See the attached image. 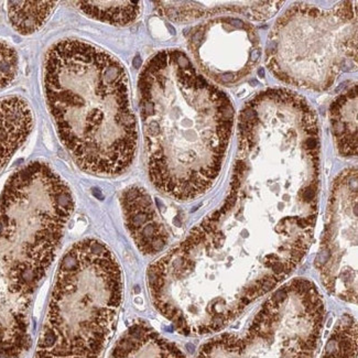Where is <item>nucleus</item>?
Segmentation results:
<instances>
[{
    "instance_id": "obj_1",
    "label": "nucleus",
    "mask_w": 358,
    "mask_h": 358,
    "mask_svg": "<svg viewBox=\"0 0 358 358\" xmlns=\"http://www.w3.org/2000/svg\"><path fill=\"white\" fill-rule=\"evenodd\" d=\"M221 208L149 267L153 306L178 332L210 334L273 292L309 250L319 212L320 130L303 97L269 89L239 115Z\"/></svg>"
},
{
    "instance_id": "obj_2",
    "label": "nucleus",
    "mask_w": 358,
    "mask_h": 358,
    "mask_svg": "<svg viewBox=\"0 0 358 358\" xmlns=\"http://www.w3.org/2000/svg\"><path fill=\"white\" fill-rule=\"evenodd\" d=\"M138 86L153 187L177 201L206 194L221 173L231 141V99L177 49L153 55Z\"/></svg>"
},
{
    "instance_id": "obj_3",
    "label": "nucleus",
    "mask_w": 358,
    "mask_h": 358,
    "mask_svg": "<svg viewBox=\"0 0 358 358\" xmlns=\"http://www.w3.org/2000/svg\"><path fill=\"white\" fill-rule=\"evenodd\" d=\"M45 97L57 134L83 171L101 177L131 166L138 143L125 69L113 55L80 40L50 48Z\"/></svg>"
},
{
    "instance_id": "obj_4",
    "label": "nucleus",
    "mask_w": 358,
    "mask_h": 358,
    "mask_svg": "<svg viewBox=\"0 0 358 358\" xmlns=\"http://www.w3.org/2000/svg\"><path fill=\"white\" fill-rule=\"evenodd\" d=\"M74 210L70 187L45 162L8 180L0 196V358L31 345L30 310Z\"/></svg>"
},
{
    "instance_id": "obj_5",
    "label": "nucleus",
    "mask_w": 358,
    "mask_h": 358,
    "mask_svg": "<svg viewBox=\"0 0 358 358\" xmlns=\"http://www.w3.org/2000/svg\"><path fill=\"white\" fill-rule=\"evenodd\" d=\"M124 296L122 269L108 247L84 239L57 268L34 358H103Z\"/></svg>"
},
{
    "instance_id": "obj_6",
    "label": "nucleus",
    "mask_w": 358,
    "mask_h": 358,
    "mask_svg": "<svg viewBox=\"0 0 358 358\" xmlns=\"http://www.w3.org/2000/svg\"><path fill=\"white\" fill-rule=\"evenodd\" d=\"M355 3L322 9L301 3L289 9L268 40L267 65L285 83L330 89L341 73L357 66Z\"/></svg>"
},
{
    "instance_id": "obj_7",
    "label": "nucleus",
    "mask_w": 358,
    "mask_h": 358,
    "mask_svg": "<svg viewBox=\"0 0 358 358\" xmlns=\"http://www.w3.org/2000/svg\"><path fill=\"white\" fill-rule=\"evenodd\" d=\"M324 317L317 286L298 278L275 289L244 331L208 341L196 358H314Z\"/></svg>"
},
{
    "instance_id": "obj_8",
    "label": "nucleus",
    "mask_w": 358,
    "mask_h": 358,
    "mask_svg": "<svg viewBox=\"0 0 358 358\" xmlns=\"http://www.w3.org/2000/svg\"><path fill=\"white\" fill-rule=\"evenodd\" d=\"M323 286L343 301H357V170L333 183L324 231L315 258Z\"/></svg>"
},
{
    "instance_id": "obj_9",
    "label": "nucleus",
    "mask_w": 358,
    "mask_h": 358,
    "mask_svg": "<svg viewBox=\"0 0 358 358\" xmlns=\"http://www.w3.org/2000/svg\"><path fill=\"white\" fill-rule=\"evenodd\" d=\"M189 48L201 70L224 85L250 76L262 55L255 27L233 17L195 27L189 32Z\"/></svg>"
},
{
    "instance_id": "obj_10",
    "label": "nucleus",
    "mask_w": 358,
    "mask_h": 358,
    "mask_svg": "<svg viewBox=\"0 0 358 358\" xmlns=\"http://www.w3.org/2000/svg\"><path fill=\"white\" fill-rule=\"evenodd\" d=\"M120 204L126 227L139 252L145 256L162 252L169 243V231L149 193L137 185L127 187L122 193Z\"/></svg>"
},
{
    "instance_id": "obj_11",
    "label": "nucleus",
    "mask_w": 358,
    "mask_h": 358,
    "mask_svg": "<svg viewBox=\"0 0 358 358\" xmlns=\"http://www.w3.org/2000/svg\"><path fill=\"white\" fill-rule=\"evenodd\" d=\"M283 1H159L157 9L162 16L174 22H189L214 13H239L252 20H267L282 7Z\"/></svg>"
},
{
    "instance_id": "obj_12",
    "label": "nucleus",
    "mask_w": 358,
    "mask_h": 358,
    "mask_svg": "<svg viewBox=\"0 0 358 358\" xmlns=\"http://www.w3.org/2000/svg\"><path fill=\"white\" fill-rule=\"evenodd\" d=\"M108 358H187L147 323L136 322L118 338Z\"/></svg>"
},
{
    "instance_id": "obj_13",
    "label": "nucleus",
    "mask_w": 358,
    "mask_h": 358,
    "mask_svg": "<svg viewBox=\"0 0 358 358\" xmlns=\"http://www.w3.org/2000/svg\"><path fill=\"white\" fill-rule=\"evenodd\" d=\"M34 127V115L27 101L9 97L0 101V172L24 145Z\"/></svg>"
},
{
    "instance_id": "obj_14",
    "label": "nucleus",
    "mask_w": 358,
    "mask_h": 358,
    "mask_svg": "<svg viewBox=\"0 0 358 358\" xmlns=\"http://www.w3.org/2000/svg\"><path fill=\"white\" fill-rule=\"evenodd\" d=\"M331 125L341 156H357V86H350L331 105Z\"/></svg>"
},
{
    "instance_id": "obj_15",
    "label": "nucleus",
    "mask_w": 358,
    "mask_h": 358,
    "mask_svg": "<svg viewBox=\"0 0 358 358\" xmlns=\"http://www.w3.org/2000/svg\"><path fill=\"white\" fill-rule=\"evenodd\" d=\"M74 3L89 18L115 26L133 24L141 11V1H76Z\"/></svg>"
},
{
    "instance_id": "obj_16",
    "label": "nucleus",
    "mask_w": 358,
    "mask_h": 358,
    "mask_svg": "<svg viewBox=\"0 0 358 358\" xmlns=\"http://www.w3.org/2000/svg\"><path fill=\"white\" fill-rule=\"evenodd\" d=\"M57 1H10L8 17L13 29L24 36L42 28L57 7Z\"/></svg>"
},
{
    "instance_id": "obj_17",
    "label": "nucleus",
    "mask_w": 358,
    "mask_h": 358,
    "mask_svg": "<svg viewBox=\"0 0 358 358\" xmlns=\"http://www.w3.org/2000/svg\"><path fill=\"white\" fill-rule=\"evenodd\" d=\"M357 327L353 317H343L325 345L322 358H356Z\"/></svg>"
},
{
    "instance_id": "obj_18",
    "label": "nucleus",
    "mask_w": 358,
    "mask_h": 358,
    "mask_svg": "<svg viewBox=\"0 0 358 358\" xmlns=\"http://www.w3.org/2000/svg\"><path fill=\"white\" fill-rule=\"evenodd\" d=\"M18 65L16 50L8 43L0 41V90L7 87L15 80Z\"/></svg>"
}]
</instances>
